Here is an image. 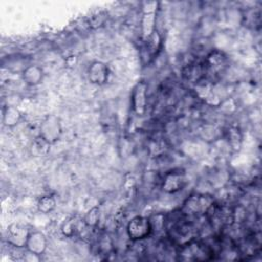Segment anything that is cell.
<instances>
[{"label":"cell","instance_id":"obj_13","mask_svg":"<svg viewBox=\"0 0 262 262\" xmlns=\"http://www.w3.org/2000/svg\"><path fill=\"white\" fill-rule=\"evenodd\" d=\"M31 231L20 224H11L8 229V239L15 247H26L28 235Z\"/></svg>","mask_w":262,"mask_h":262},{"label":"cell","instance_id":"obj_5","mask_svg":"<svg viewBox=\"0 0 262 262\" xmlns=\"http://www.w3.org/2000/svg\"><path fill=\"white\" fill-rule=\"evenodd\" d=\"M152 232L149 218L136 216L128 223L127 233L132 241H139L147 237Z\"/></svg>","mask_w":262,"mask_h":262},{"label":"cell","instance_id":"obj_11","mask_svg":"<svg viewBox=\"0 0 262 262\" xmlns=\"http://www.w3.org/2000/svg\"><path fill=\"white\" fill-rule=\"evenodd\" d=\"M88 80L94 85H103L108 79V68L101 61H94L90 64L87 72Z\"/></svg>","mask_w":262,"mask_h":262},{"label":"cell","instance_id":"obj_2","mask_svg":"<svg viewBox=\"0 0 262 262\" xmlns=\"http://www.w3.org/2000/svg\"><path fill=\"white\" fill-rule=\"evenodd\" d=\"M179 259L184 261H207L214 259L215 255L211 246L205 242L192 239L180 246Z\"/></svg>","mask_w":262,"mask_h":262},{"label":"cell","instance_id":"obj_15","mask_svg":"<svg viewBox=\"0 0 262 262\" xmlns=\"http://www.w3.org/2000/svg\"><path fill=\"white\" fill-rule=\"evenodd\" d=\"M42 70L37 66H31L24 71V80L29 85H37L42 81Z\"/></svg>","mask_w":262,"mask_h":262},{"label":"cell","instance_id":"obj_10","mask_svg":"<svg viewBox=\"0 0 262 262\" xmlns=\"http://www.w3.org/2000/svg\"><path fill=\"white\" fill-rule=\"evenodd\" d=\"M206 68V78L208 75L217 76L226 64V56L221 51H212L204 61Z\"/></svg>","mask_w":262,"mask_h":262},{"label":"cell","instance_id":"obj_1","mask_svg":"<svg viewBox=\"0 0 262 262\" xmlns=\"http://www.w3.org/2000/svg\"><path fill=\"white\" fill-rule=\"evenodd\" d=\"M165 221L164 226L166 227L169 237L179 247L194 239L196 235V228L192 222L188 220V216L181 210L173 212Z\"/></svg>","mask_w":262,"mask_h":262},{"label":"cell","instance_id":"obj_9","mask_svg":"<svg viewBox=\"0 0 262 262\" xmlns=\"http://www.w3.org/2000/svg\"><path fill=\"white\" fill-rule=\"evenodd\" d=\"M187 183L186 175L181 171H173L166 175L163 182V190L168 193H174L181 190Z\"/></svg>","mask_w":262,"mask_h":262},{"label":"cell","instance_id":"obj_4","mask_svg":"<svg viewBox=\"0 0 262 262\" xmlns=\"http://www.w3.org/2000/svg\"><path fill=\"white\" fill-rule=\"evenodd\" d=\"M159 3L156 1H145L142 6V36L144 39H149L155 31L156 16Z\"/></svg>","mask_w":262,"mask_h":262},{"label":"cell","instance_id":"obj_8","mask_svg":"<svg viewBox=\"0 0 262 262\" xmlns=\"http://www.w3.org/2000/svg\"><path fill=\"white\" fill-rule=\"evenodd\" d=\"M147 84L144 81H138L132 90V107L137 116H142L146 110Z\"/></svg>","mask_w":262,"mask_h":262},{"label":"cell","instance_id":"obj_14","mask_svg":"<svg viewBox=\"0 0 262 262\" xmlns=\"http://www.w3.org/2000/svg\"><path fill=\"white\" fill-rule=\"evenodd\" d=\"M183 76L185 79L192 83H199L200 81L206 79V68L204 62L190 63L183 70Z\"/></svg>","mask_w":262,"mask_h":262},{"label":"cell","instance_id":"obj_12","mask_svg":"<svg viewBox=\"0 0 262 262\" xmlns=\"http://www.w3.org/2000/svg\"><path fill=\"white\" fill-rule=\"evenodd\" d=\"M47 247L46 236L40 231H31L26 242L27 250L33 255H41Z\"/></svg>","mask_w":262,"mask_h":262},{"label":"cell","instance_id":"obj_17","mask_svg":"<svg viewBox=\"0 0 262 262\" xmlns=\"http://www.w3.org/2000/svg\"><path fill=\"white\" fill-rule=\"evenodd\" d=\"M56 206V200L53 195H44L38 201V210L44 214L54 210Z\"/></svg>","mask_w":262,"mask_h":262},{"label":"cell","instance_id":"obj_18","mask_svg":"<svg viewBox=\"0 0 262 262\" xmlns=\"http://www.w3.org/2000/svg\"><path fill=\"white\" fill-rule=\"evenodd\" d=\"M78 228V221H76L74 218L68 220L67 222H64L63 226H62V231L66 235L68 236H72L77 232Z\"/></svg>","mask_w":262,"mask_h":262},{"label":"cell","instance_id":"obj_3","mask_svg":"<svg viewBox=\"0 0 262 262\" xmlns=\"http://www.w3.org/2000/svg\"><path fill=\"white\" fill-rule=\"evenodd\" d=\"M214 204V200L208 194L195 193L190 195L183 204L180 209L185 215H205L207 214L210 207Z\"/></svg>","mask_w":262,"mask_h":262},{"label":"cell","instance_id":"obj_19","mask_svg":"<svg viewBox=\"0 0 262 262\" xmlns=\"http://www.w3.org/2000/svg\"><path fill=\"white\" fill-rule=\"evenodd\" d=\"M98 221V209L97 208H93L91 209L87 215L84 218V223L87 225H95Z\"/></svg>","mask_w":262,"mask_h":262},{"label":"cell","instance_id":"obj_6","mask_svg":"<svg viewBox=\"0 0 262 262\" xmlns=\"http://www.w3.org/2000/svg\"><path fill=\"white\" fill-rule=\"evenodd\" d=\"M207 215L212 222V226L221 229L226 226H229L233 222L232 212L226 208L219 205L213 204L207 212Z\"/></svg>","mask_w":262,"mask_h":262},{"label":"cell","instance_id":"obj_7","mask_svg":"<svg viewBox=\"0 0 262 262\" xmlns=\"http://www.w3.org/2000/svg\"><path fill=\"white\" fill-rule=\"evenodd\" d=\"M61 134V126L57 117L48 116L40 126V137L48 144L54 143Z\"/></svg>","mask_w":262,"mask_h":262},{"label":"cell","instance_id":"obj_16","mask_svg":"<svg viewBox=\"0 0 262 262\" xmlns=\"http://www.w3.org/2000/svg\"><path fill=\"white\" fill-rule=\"evenodd\" d=\"M21 118L20 112L13 106L7 107L3 113V123L7 127H13L15 126Z\"/></svg>","mask_w":262,"mask_h":262}]
</instances>
